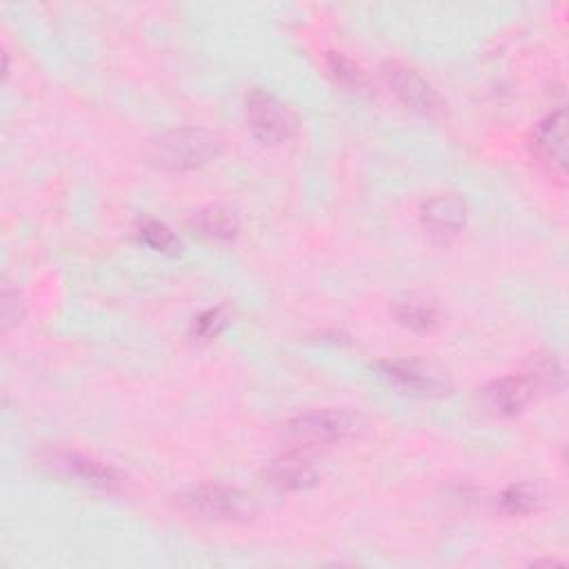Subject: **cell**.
Returning <instances> with one entry per match:
<instances>
[{
    "label": "cell",
    "mask_w": 569,
    "mask_h": 569,
    "mask_svg": "<svg viewBox=\"0 0 569 569\" xmlns=\"http://www.w3.org/2000/svg\"><path fill=\"white\" fill-rule=\"evenodd\" d=\"M220 153V138L207 129L182 127L162 133L151 144V160L167 171L196 169Z\"/></svg>",
    "instance_id": "6da1fadb"
},
{
    "label": "cell",
    "mask_w": 569,
    "mask_h": 569,
    "mask_svg": "<svg viewBox=\"0 0 569 569\" xmlns=\"http://www.w3.org/2000/svg\"><path fill=\"white\" fill-rule=\"evenodd\" d=\"M358 429V418L345 409H322L302 413L284 425V440L296 447L329 445L349 438Z\"/></svg>",
    "instance_id": "7a4b0ae2"
},
{
    "label": "cell",
    "mask_w": 569,
    "mask_h": 569,
    "mask_svg": "<svg viewBox=\"0 0 569 569\" xmlns=\"http://www.w3.org/2000/svg\"><path fill=\"white\" fill-rule=\"evenodd\" d=\"M247 122L262 144L287 142L296 133L293 113L271 93L253 89L247 96Z\"/></svg>",
    "instance_id": "3957f363"
},
{
    "label": "cell",
    "mask_w": 569,
    "mask_h": 569,
    "mask_svg": "<svg viewBox=\"0 0 569 569\" xmlns=\"http://www.w3.org/2000/svg\"><path fill=\"white\" fill-rule=\"evenodd\" d=\"M189 511L211 520H238L253 511L251 496L224 485H202L182 496Z\"/></svg>",
    "instance_id": "277c9868"
},
{
    "label": "cell",
    "mask_w": 569,
    "mask_h": 569,
    "mask_svg": "<svg viewBox=\"0 0 569 569\" xmlns=\"http://www.w3.org/2000/svg\"><path fill=\"white\" fill-rule=\"evenodd\" d=\"M382 78L391 87V91L398 96V100L409 107L411 111L436 118L442 113L445 104L440 96L433 91V87L411 67H405L400 62H385L382 64Z\"/></svg>",
    "instance_id": "5b68a950"
},
{
    "label": "cell",
    "mask_w": 569,
    "mask_h": 569,
    "mask_svg": "<svg viewBox=\"0 0 569 569\" xmlns=\"http://www.w3.org/2000/svg\"><path fill=\"white\" fill-rule=\"evenodd\" d=\"M467 220L465 202L453 193H440L425 202L422 224L427 233L438 242H449L460 233Z\"/></svg>",
    "instance_id": "8992f818"
},
{
    "label": "cell",
    "mask_w": 569,
    "mask_h": 569,
    "mask_svg": "<svg viewBox=\"0 0 569 569\" xmlns=\"http://www.w3.org/2000/svg\"><path fill=\"white\" fill-rule=\"evenodd\" d=\"M533 149L553 173L565 176L567 169V118L565 111L558 109L549 113L533 131Z\"/></svg>",
    "instance_id": "52a82bcc"
},
{
    "label": "cell",
    "mask_w": 569,
    "mask_h": 569,
    "mask_svg": "<svg viewBox=\"0 0 569 569\" xmlns=\"http://www.w3.org/2000/svg\"><path fill=\"white\" fill-rule=\"evenodd\" d=\"M531 393H533V387L529 385L527 378L507 376L489 382L482 389L480 398L485 409L491 411L493 416H516L527 407V402L531 400Z\"/></svg>",
    "instance_id": "ba28073f"
},
{
    "label": "cell",
    "mask_w": 569,
    "mask_h": 569,
    "mask_svg": "<svg viewBox=\"0 0 569 569\" xmlns=\"http://www.w3.org/2000/svg\"><path fill=\"white\" fill-rule=\"evenodd\" d=\"M264 478L269 485H273L282 491H300V489L316 485L320 473L307 456L291 451V453H284V456L271 460L264 469Z\"/></svg>",
    "instance_id": "9c48e42d"
},
{
    "label": "cell",
    "mask_w": 569,
    "mask_h": 569,
    "mask_svg": "<svg viewBox=\"0 0 569 569\" xmlns=\"http://www.w3.org/2000/svg\"><path fill=\"white\" fill-rule=\"evenodd\" d=\"M51 467H56L58 471H64L69 476H76L80 478L82 482L87 485H93V487H100V489H118L122 485V476L109 467V465H102L93 458H87L82 453H69V451H62V453H56L51 456L49 460Z\"/></svg>",
    "instance_id": "30bf717a"
},
{
    "label": "cell",
    "mask_w": 569,
    "mask_h": 569,
    "mask_svg": "<svg viewBox=\"0 0 569 569\" xmlns=\"http://www.w3.org/2000/svg\"><path fill=\"white\" fill-rule=\"evenodd\" d=\"M380 369L391 382H396L400 389H407L411 393L431 396V393L442 391V380L416 362L387 360V362H380Z\"/></svg>",
    "instance_id": "8fae6325"
},
{
    "label": "cell",
    "mask_w": 569,
    "mask_h": 569,
    "mask_svg": "<svg viewBox=\"0 0 569 569\" xmlns=\"http://www.w3.org/2000/svg\"><path fill=\"white\" fill-rule=\"evenodd\" d=\"M542 502H545V493L540 491L538 485H529V482L511 485L500 493V505L511 516L538 511L542 507Z\"/></svg>",
    "instance_id": "7c38bea8"
},
{
    "label": "cell",
    "mask_w": 569,
    "mask_h": 569,
    "mask_svg": "<svg viewBox=\"0 0 569 569\" xmlns=\"http://www.w3.org/2000/svg\"><path fill=\"white\" fill-rule=\"evenodd\" d=\"M193 227L202 233V236H209V238H218V240H227V238H233L236 236V220L233 216H229L227 211H220V209H207V211H200L193 216Z\"/></svg>",
    "instance_id": "4fadbf2b"
},
{
    "label": "cell",
    "mask_w": 569,
    "mask_h": 569,
    "mask_svg": "<svg viewBox=\"0 0 569 569\" xmlns=\"http://www.w3.org/2000/svg\"><path fill=\"white\" fill-rule=\"evenodd\" d=\"M529 385L531 387H540L547 391H558L562 387V367L560 362L553 358V353L549 356H536L531 360V373H529Z\"/></svg>",
    "instance_id": "5bb4252c"
},
{
    "label": "cell",
    "mask_w": 569,
    "mask_h": 569,
    "mask_svg": "<svg viewBox=\"0 0 569 569\" xmlns=\"http://www.w3.org/2000/svg\"><path fill=\"white\" fill-rule=\"evenodd\" d=\"M327 67H329L331 76L345 87H362L365 84V73L360 71V67L356 62H351L349 58H345L342 53L331 51L327 56Z\"/></svg>",
    "instance_id": "9a60e30c"
},
{
    "label": "cell",
    "mask_w": 569,
    "mask_h": 569,
    "mask_svg": "<svg viewBox=\"0 0 569 569\" xmlns=\"http://www.w3.org/2000/svg\"><path fill=\"white\" fill-rule=\"evenodd\" d=\"M140 238L156 251H176L178 249V240L173 238V233L158 220H144L140 224Z\"/></svg>",
    "instance_id": "2e32d148"
},
{
    "label": "cell",
    "mask_w": 569,
    "mask_h": 569,
    "mask_svg": "<svg viewBox=\"0 0 569 569\" xmlns=\"http://www.w3.org/2000/svg\"><path fill=\"white\" fill-rule=\"evenodd\" d=\"M396 316L402 325L411 327V329H431L436 325V313L433 309L429 307H422V305H416V302H405L396 309Z\"/></svg>",
    "instance_id": "e0dca14e"
},
{
    "label": "cell",
    "mask_w": 569,
    "mask_h": 569,
    "mask_svg": "<svg viewBox=\"0 0 569 569\" xmlns=\"http://www.w3.org/2000/svg\"><path fill=\"white\" fill-rule=\"evenodd\" d=\"M222 325H224L222 311H220V309H209V311H204L202 316L196 318V322H193V333H196L200 340H209V338H213V336L222 329Z\"/></svg>",
    "instance_id": "ac0fdd59"
},
{
    "label": "cell",
    "mask_w": 569,
    "mask_h": 569,
    "mask_svg": "<svg viewBox=\"0 0 569 569\" xmlns=\"http://www.w3.org/2000/svg\"><path fill=\"white\" fill-rule=\"evenodd\" d=\"M0 313H2V329H9L11 325L20 322V318H22V300H20L18 291H11L9 287H4Z\"/></svg>",
    "instance_id": "d6986e66"
}]
</instances>
